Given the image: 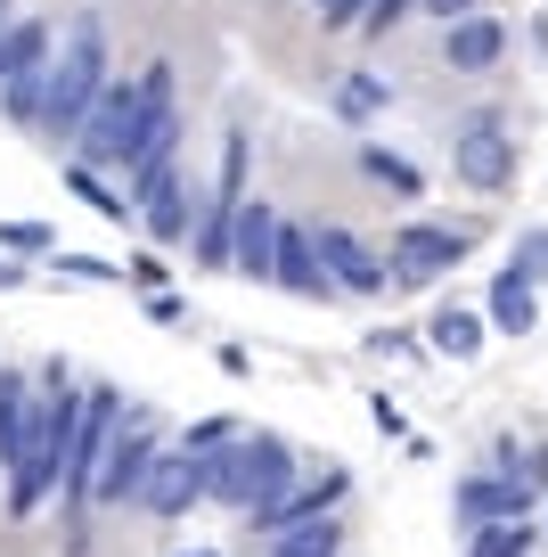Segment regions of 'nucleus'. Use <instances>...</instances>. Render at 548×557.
<instances>
[{"label": "nucleus", "mask_w": 548, "mask_h": 557, "mask_svg": "<svg viewBox=\"0 0 548 557\" xmlns=\"http://www.w3.org/2000/svg\"><path fill=\"white\" fill-rule=\"evenodd\" d=\"M459 262H466V230H434V222H401L394 230V287L450 278Z\"/></svg>", "instance_id": "423d86ee"}, {"label": "nucleus", "mask_w": 548, "mask_h": 557, "mask_svg": "<svg viewBox=\"0 0 548 557\" xmlns=\"http://www.w3.org/2000/svg\"><path fill=\"white\" fill-rule=\"evenodd\" d=\"M197 557H213V549H197Z\"/></svg>", "instance_id": "72a5a7b5"}, {"label": "nucleus", "mask_w": 548, "mask_h": 557, "mask_svg": "<svg viewBox=\"0 0 548 557\" xmlns=\"http://www.w3.org/2000/svg\"><path fill=\"white\" fill-rule=\"evenodd\" d=\"M499 50H508V25H499V17H459V25H450V66L483 74Z\"/></svg>", "instance_id": "4468645a"}, {"label": "nucleus", "mask_w": 548, "mask_h": 557, "mask_svg": "<svg viewBox=\"0 0 548 557\" xmlns=\"http://www.w3.org/2000/svg\"><path fill=\"white\" fill-rule=\"evenodd\" d=\"M41 58H50V25L41 17H9L0 25V90L17 83L25 66H41Z\"/></svg>", "instance_id": "ddd939ff"}, {"label": "nucleus", "mask_w": 548, "mask_h": 557, "mask_svg": "<svg viewBox=\"0 0 548 557\" xmlns=\"http://www.w3.org/2000/svg\"><path fill=\"white\" fill-rule=\"evenodd\" d=\"M107 83H115V74H107V25H99V9H74V17H66V41L50 50L41 139H50V148H74V132H83V115L99 107Z\"/></svg>", "instance_id": "f257e3e1"}, {"label": "nucleus", "mask_w": 548, "mask_h": 557, "mask_svg": "<svg viewBox=\"0 0 548 557\" xmlns=\"http://www.w3.org/2000/svg\"><path fill=\"white\" fill-rule=\"evenodd\" d=\"M524 500H532V475H475V484H459V517L466 524L524 517Z\"/></svg>", "instance_id": "f8f14e48"}, {"label": "nucleus", "mask_w": 548, "mask_h": 557, "mask_svg": "<svg viewBox=\"0 0 548 557\" xmlns=\"http://www.w3.org/2000/svg\"><path fill=\"white\" fill-rule=\"evenodd\" d=\"M229 222H238V213H197V262H229Z\"/></svg>", "instance_id": "4be33fe9"}, {"label": "nucleus", "mask_w": 548, "mask_h": 557, "mask_svg": "<svg viewBox=\"0 0 548 557\" xmlns=\"http://www.w3.org/2000/svg\"><path fill=\"white\" fill-rule=\"evenodd\" d=\"M132 222L148 230L155 246H180L189 238V181H180V164H148V173H132Z\"/></svg>", "instance_id": "39448f33"}, {"label": "nucleus", "mask_w": 548, "mask_h": 557, "mask_svg": "<svg viewBox=\"0 0 548 557\" xmlns=\"http://www.w3.org/2000/svg\"><path fill=\"white\" fill-rule=\"evenodd\" d=\"M139 287V296H164V255H132V271H123Z\"/></svg>", "instance_id": "cd10ccee"}, {"label": "nucleus", "mask_w": 548, "mask_h": 557, "mask_svg": "<svg viewBox=\"0 0 548 557\" xmlns=\"http://www.w3.org/2000/svg\"><path fill=\"white\" fill-rule=\"evenodd\" d=\"M180 107H155L148 123H139V148H132V173H148V164H180Z\"/></svg>", "instance_id": "2eb2a0df"}, {"label": "nucleus", "mask_w": 548, "mask_h": 557, "mask_svg": "<svg viewBox=\"0 0 548 557\" xmlns=\"http://www.w3.org/2000/svg\"><path fill=\"white\" fill-rule=\"evenodd\" d=\"M385 107H394V83H385V74H344V90H336L344 123H369V115H385Z\"/></svg>", "instance_id": "f3484780"}, {"label": "nucleus", "mask_w": 548, "mask_h": 557, "mask_svg": "<svg viewBox=\"0 0 548 557\" xmlns=\"http://www.w3.org/2000/svg\"><path fill=\"white\" fill-rule=\"evenodd\" d=\"M271 278L287 287V296H336V278H327V271H320V255H311V230H295V222H278Z\"/></svg>", "instance_id": "9d476101"}, {"label": "nucleus", "mask_w": 548, "mask_h": 557, "mask_svg": "<svg viewBox=\"0 0 548 557\" xmlns=\"http://www.w3.org/2000/svg\"><path fill=\"white\" fill-rule=\"evenodd\" d=\"M148 320H164V329H180V320H189V312H180V296H172V287H164V296H148Z\"/></svg>", "instance_id": "c756f323"}, {"label": "nucleus", "mask_w": 548, "mask_h": 557, "mask_svg": "<svg viewBox=\"0 0 548 557\" xmlns=\"http://www.w3.org/2000/svg\"><path fill=\"white\" fill-rule=\"evenodd\" d=\"M475 336H483V320H475V312H443V320H434V345L459 352V361L475 352Z\"/></svg>", "instance_id": "5701e85b"}, {"label": "nucleus", "mask_w": 548, "mask_h": 557, "mask_svg": "<svg viewBox=\"0 0 548 557\" xmlns=\"http://www.w3.org/2000/svg\"><path fill=\"white\" fill-rule=\"evenodd\" d=\"M0 246H9V255H50L58 230L50 222H0Z\"/></svg>", "instance_id": "b1692460"}, {"label": "nucleus", "mask_w": 548, "mask_h": 557, "mask_svg": "<svg viewBox=\"0 0 548 557\" xmlns=\"http://www.w3.org/2000/svg\"><path fill=\"white\" fill-rule=\"evenodd\" d=\"M50 271H58V278H83V287H123L115 262H99V255H66V246H50Z\"/></svg>", "instance_id": "412c9836"}, {"label": "nucleus", "mask_w": 548, "mask_h": 557, "mask_svg": "<svg viewBox=\"0 0 548 557\" xmlns=\"http://www.w3.org/2000/svg\"><path fill=\"white\" fill-rule=\"evenodd\" d=\"M360 173H377V181H394V189H418V173L401 157H385V148H360Z\"/></svg>", "instance_id": "393cba45"}, {"label": "nucleus", "mask_w": 548, "mask_h": 557, "mask_svg": "<svg viewBox=\"0 0 548 557\" xmlns=\"http://www.w3.org/2000/svg\"><path fill=\"white\" fill-rule=\"evenodd\" d=\"M311 255H320V271L336 278V287H352V296H377V287H394V278H385V262L369 255L352 230H336V222L311 230Z\"/></svg>", "instance_id": "6e6552de"}, {"label": "nucleus", "mask_w": 548, "mask_h": 557, "mask_svg": "<svg viewBox=\"0 0 548 557\" xmlns=\"http://www.w3.org/2000/svg\"><path fill=\"white\" fill-rule=\"evenodd\" d=\"M475 557H532V524L524 517H491L475 533Z\"/></svg>", "instance_id": "aec40b11"}, {"label": "nucleus", "mask_w": 548, "mask_h": 557, "mask_svg": "<svg viewBox=\"0 0 548 557\" xmlns=\"http://www.w3.org/2000/svg\"><path fill=\"white\" fill-rule=\"evenodd\" d=\"M426 9H434V17H443V25H459V17H475V0H426Z\"/></svg>", "instance_id": "7c9ffc66"}, {"label": "nucleus", "mask_w": 548, "mask_h": 557, "mask_svg": "<svg viewBox=\"0 0 548 557\" xmlns=\"http://www.w3.org/2000/svg\"><path fill=\"white\" fill-rule=\"evenodd\" d=\"M508 173H515L508 132H499V123H475V132L459 139V181L466 189H508Z\"/></svg>", "instance_id": "9b49d317"}, {"label": "nucleus", "mask_w": 548, "mask_h": 557, "mask_svg": "<svg viewBox=\"0 0 548 557\" xmlns=\"http://www.w3.org/2000/svg\"><path fill=\"white\" fill-rule=\"evenodd\" d=\"M41 99H50V58H41V66H25L17 83L0 90V107H9V123H34V132H41Z\"/></svg>", "instance_id": "6ab92c4d"}, {"label": "nucleus", "mask_w": 548, "mask_h": 557, "mask_svg": "<svg viewBox=\"0 0 548 557\" xmlns=\"http://www.w3.org/2000/svg\"><path fill=\"white\" fill-rule=\"evenodd\" d=\"M155 107L139 99V83H107L99 107L83 115V132H74V164H90V173H132V148H139V123H148Z\"/></svg>", "instance_id": "7ed1b4c3"}, {"label": "nucleus", "mask_w": 548, "mask_h": 557, "mask_svg": "<svg viewBox=\"0 0 548 557\" xmlns=\"http://www.w3.org/2000/svg\"><path fill=\"white\" fill-rule=\"evenodd\" d=\"M155 451H164L155 418H148V410H123V426L107 435V451H99V475H90V500H99V508H123V500H132V508H139V484H148Z\"/></svg>", "instance_id": "20e7f679"}, {"label": "nucleus", "mask_w": 548, "mask_h": 557, "mask_svg": "<svg viewBox=\"0 0 548 557\" xmlns=\"http://www.w3.org/2000/svg\"><path fill=\"white\" fill-rule=\"evenodd\" d=\"M491 320H499L508 336H524L532 320H540V304H532V278H524V271H499V278H491Z\"/></svg>", "instance_id": "dca6fc26"}, {"label": "nucleus", "mask_w": 548, "mask_h": 557, "mask_svg": "<svg viewBox=\"0 0 548 557\" xmlns=\"http://www.w3.org/2000/svg\"><path fill=\"white\" fill-rule=\"evenodd\" d=\"M278 492H295V451L278 435H238V443H222V451H205V500L254 517Z\"/></svg>", "instance_id": "f03ea898"}, {"label": "nucleus", "mask_w": 548, "mask_h": 557, "mask_svg": "<svg viewBox=\"0 0 548 557\" xmlns=\"http://www.w3.org/2000/svg\"><path fill=\"white\" fill-rule=\"evenodd\" d=\"M9 17H17V9H9V0H0V25H9Z\"/></svg>", "instance_id": "473e14b6"}, {"label": "nucleus", "mask_w": 548, "mask_h": 557, "mask_svg": "<svg viewBox=\"0 0 548 557\" xmlns=\"http://www.w3.org/2000/svg\"><path fill=\"white\" fill-rule=\"evenodd\" d=\"M278 222H287L278 206H262V197H238V222H229V271H238V278H271Z\"/></svg>", "instance_id": "1a4fd4ad"}, {"label": "nucleus", "mask_w": 548, "mask_h": 557, "mask_svg": "<svg viewBox=\"0 0 548 557\" xmlns=\"http://www.w3.org/2000/svg\"><path fill=\"white\" fill-rule=\"evenodd\" d=\"M344 549V533L327 517H303V524H287V533L271 541V557H336Z\"/></svg>", "instance_id": "a211bd4d"}, {"label": "nucleus", "mask_w": 548, "mask_h": 557, "mask_svg": "<svg viewBox=\"0 0 548 557\" xmlns=\"http://www.w3.org/2000/svg\"><path fill=\"white\" fill-rule=\"evenodd\" d=\"M0 287H25V262H9V255H0Z\"/></svg>", "instance_id": "2f4dec72"}, {"label": "nucleus", "mask_w": 548, "mask_h": 557, "mask_svg": "<svg viewBox=\"0 0 548 557\" xmlns=\"http://www.w3.org/2000/svg\"><path fill=\"white\" fill-rule=\"evenodd\" d=\"M197 500H205V451L164 443L155 468H148V484H139V508H148V517H189Z\"/></svg>", "instance_id": "0eeeda50"}, {"label": "nucleus", "mask_w": 548, "mask_h": 557, "mask_svg": "<svg viewBox=\"0 0 548 557\" xmlns=\"http://www.w3.org/2000/svg\"><path fill=\"white\" fill-rule=\"evenodd\" d=\"M508 271H524V278H548V230H532L524 246L508 255Z\"/></svg>", "instance_id": "bb28decb"}, {"label": "nucleus", "mask_w": 548, "mask_h": 557, "mask_svg": "<svg viewBox=\"0 0 548 557\" xmlns=\"http://www.w3.org/2000/svg\"><path fill=\"white\" fill-rule=\"evenodd\" d=\"M311 9H320V25H327V34H352V25L369 17V0H311Z\"/></svg>", "instance_id": "a878e982"}, {"label": "nucleus", "mask_w": 548, "mask_h": 557, "mask_svg": "<svg viewBox=\"0 0 548 557\" xmlns=\"http://www.w3.org/2000/svg\"><path fill=\"white\" fill-rule=\"evenodd\" d=\"M222 443H238V435H229V418H213V426H197V435H189V451H222Z\"/></svg>", "instance_id": "c85d7f7f"}]
</instances>
